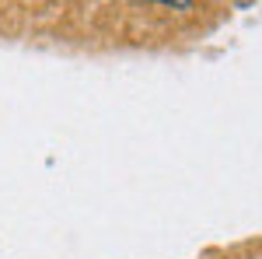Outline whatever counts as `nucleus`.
I'll use <instances>...</instances> for the list:
<instances>
[{
  "instance_id": "nucleus-1",
  "label": "nucleus",
  "mask_w": 262,
  "mask_h": 259,
  "mask_svg": "<svg viewBox=\"0 0 262 259\" xmlns=\"http://www.w3.org/2000/svg\"><path fill=\"white\" fill-rule=\"evenodd\" d=\"M150 4H161V7H171V11H192V0H150Z\"/></svg>"
}]
</instances>
